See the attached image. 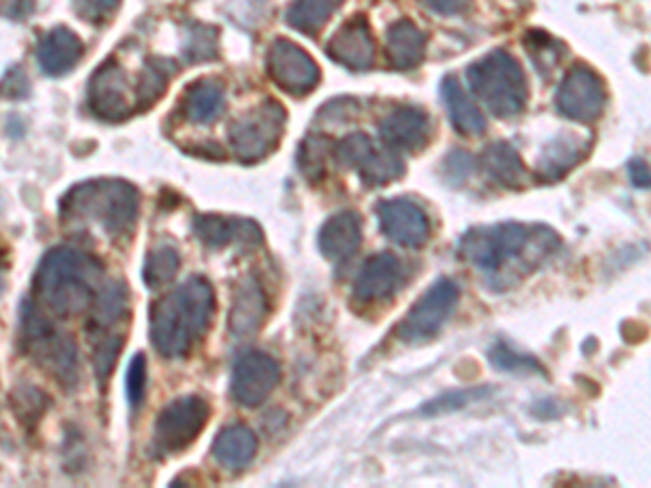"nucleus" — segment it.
<instances>
[{
	"label": "nucleus",
	"instance_id": "1",
	"mask_svg": "<svg viewBox=\"0 0 651 488\" xmlns=\"http://www.w3.org/2000/svg\"><path fill=\"white\" fill-rule=\"evenodd\" d=\"M561 247V237L543 224L504 222L469 228L456 245L460 261L478 267L493 289H508L538 270Z\"/></svg>",
	"mask_w": 651,
	"mask_h": 488
},
{
	"label": "nucleus",
	"instance_id": "2",
	"mask_svg": "<svg viewBox=\"0 0 651 488\" xmlns=\"http://www.w3.org/2000/svg\"><path fill=\"white\" fill-rule=\"evenodd\" d=\"M213 315L215 289L192 276L150 306V341L163 359H183L203 341Z\"/></svg>",
	"mask_w": 651,
	"mask_h": 488
},
{
	"label": "nucleus",
	"instance_id": "3",
	"mask_svg": "<svg viewBox=\"0 0 651 488\" xmlns=\"http://www.w3.org/2000/svg\"><path fill=\"white\" fill-rule=\"evenodd\" d=\"M105 283L103 265L87 252L70 245L43 254L33 276V295L41 309L57 318H75L91 309Z\"/></svg>",
	"mask_w": 651,
	"mask_h": 488
},
{
	"label": "nucleus",
	"instance_id": "4",
	"mask_svg": "<svg viewBox=\"0 0 651 488\" xmlns=\"http://www.w3.org/2000/svg\"><path fill=\"white\" fill-rule=\"evenodd\" d=\"M139 217V192L123 178H96L72 187L61 201L64 222L96 224L111 242H126Z\"/></svg>",
	"mask_w": 651,
	"mask_h": 488
},
{
	"label": "nucleus",
	"instance_id": "5",
	"mask_svg": "<svg viewBox=\"0 0 651 488\" xmlns=\"http://www.w3.org/2000/svg\"><path fill=\"white\" fill-rule=\"evenodd\" d=\"M20 345L59 387L79 384V350L70 334L59 332L40 306L25 302L20 315Z\"/></svg>",
	"mask_w": 651,
	"mask_h": 488
},
{
	"label": "nucleus",
	"instance_id": "6",
	"mask_svg": "<svg viewBox=\"0 0 651 488\" xmlns=\"http://www.w3.org/2000/svg\"><path fill=\"white\" fill-rule=\"evenodd\" d=\"M472 91L495 118H515L528 105V79L508 50H493L467 68Z\"/></svg>",
	"mask_w": 651,
	"mask_h": 488
},
{
	"label": "nucleus",
	"instance_id": "7",
	"mask_svg": "<svg viewBox=\"0 0 651 488\" xmlns=\"http://www.w3.org/2000/svg\"><path fill=\"white\" fill-rule=\"evenodd\" d=\"M286 111L281 103L265 100L244 118L231 124L229 139L242 163H259L270 157L279 146L285 130Z\"/></svg>",
	"mask_w": 651,
	"mask_h": 488
},
{
	"label": "nucleus",
	"instance_id": "8",
	"mask_svg": "<svg viewBox=\"0 0 651 488\" xmlns=\"http://www.w3.org/2000/svg\"><path fill=\"white\" fill-rule=\"evenodd\" d=\"M460 302V289L451 279H439L428 286L421 297L408 309L405 320L398 324V339L405 343H424L439 334L448 324Z\"/></svg>",
	"mask_w": 651,
	"mask_h": 488
},
{
	"label": "nucleus",
	"instance_id": "9",
	"mask_svg": "<svg viewBox=\"0 0 651 488\" xmlns=\"http://www.w3.org/2000/svg\"><path fill=\"white\" fill-rule=\"evenodd\" d=\"M211 417V407L201 396H183L163 408L153 428V443L163 453H181L201 435Z\"/></svg>",
	"mask_w": 651,
	"mask_h": 488
},
{
	"label": "nucleus",
	"instance_id": "10",
	"mask_svg": "<svg viewBox=\"0 0 651 488\" xmlns=\"http://www.w3.org/2000/svg\"><path fill=\"white\" fill-rule=\"evenodd\" d=\"M89 111L105 123H123L137 109V91L116 59L105 61L87 85Z\"/></svg>",
	"mask_w": 651,
	"mask_h": 488
},
{
	"label": "nucleus",
	"instance_id": "11",
	"mask_svg": "<svg viewBox=\"0 0 651 488\" xmlns=\"http://www.w3.org/2000/svg\"><path fill=\"white\" fill-rule=\"evenodd\" d=\"M606 103V82L589 66L571 68L556 94L558 114L573 123L591 124L600 120Z\"/></svg>",
	"mask_w": 651,
	"mask_h": 488
},
{
	"label": "nucleus",
	"instance_id": "12",
	"mask_svg": "<svg viewBox=\"0 0 651 488\" xmlns=\"http://www.w3.org/2000/svg\"><path fill=\"white\" fill-rule=\"evenodd\" d=\"M270 79L276 82L285 94L302 98L311 94L322 79L320 66L315 59L298 43L285 38L272 41L265 61Z\"/></svg>",
	"mask_w": 651,
	"mask_h": 488
},
{
	"label": "nucleus",
	"instance_id": "13",
	"mask_svg": "<svg viewBox=\"0 0 651 488\" xmlns=\"http://www.w3.org/2000/svg\"><path fill=\"white\" fill-rule=\"evenodd\" d=\"M281 367L265 352H245L233 367L231 396L245 408L261 407L279 387Z\"/></svg>",
	"mask_w": 651,
	"mask_h": 488
},
{
	"label": "nucleus",
	"instance_id": "14",
	"mask_svg": "<svg viewBox=\"0 0 651 488\" xmlns=\"http://www.w3.org/2000/svg\"><path fill=\"white\" fill-rule=\"evenodd\" d=\"M380 233L405 247H424L430 240L433 224L428 213L410 198H391L376 204Z\"/></svg>",
	"mask_w": 651,
	"mask_h": 488
},
{
	"label": "nucleus",
	"instance_id": "15",
	"mask_svg": "<svg viewBox=\"0 0 651 488\" xmlns=\"http://www.w3.org/2000/svg\"><path fill=\"white\" fill-rule=\"evenodd\" d=\"M402 281V261L391 252L373 254L361 267L352 289V302L361 309L391 300Z\"/></svg>",
	"mask_w": 651,
	"mask_h": 488
},
{
	"label": "nucleus",
	"instance_id": "16",
	"mask_svg": "<svg viewBox=\"0 0 651 488\" xmlns=\"http://www.w3.org/2000/svg\"><path fill=\"white\" fill-rule=\"evenodd\" d=\"M326 55L352 72L369 70L376 61V40L366 16H354L343 22L326 43Z\"/></svg>",
	"mask_w": 651,
	"mask_h": 488
},
{
	"label": "nucleus",
	"instance_id": "17",
	"mask_svg": "<svg viewBox=\"0 0 651 488\" xmlns=\"http://www.w3.org/2000/svg\"><path fill=\"white\" fill-rule=\"evenodd\" d=\"M380 137L396 153H417L430 141V116L419 107H398L380 123Z\"/></svg>",
	"mask_w": 651,
	"mask_h": 488
},
{
	"label": "nucleus",
	"instance_id": "18",
	"mask_svg": "<svg viewBox=\"0 0 651 488\" xmlns=\"http://www.w3.org/2000/svg\"><path fill=\"white\" fill-rule=\"evenodd\" d=\"M270 315V302L265 295V289L256 279H245L237 286L231 315H229V330L235 339H252L259 334V330L268 322Z\"/></svg>",
	"mask_w": 651,
	"mask_h": 488
},
{
	"label": "nucleus",
	"instance_id": "19",
	"mask_svg": "<svg viewBox=\"0 0 651 488\" xmlns=\"http://www.w3.org/2000/svg\"><path fill=\"white\" fill-rule=\"evenodd\" d=\"M194 233L206 247L222 250L226 245L240 244L242 247H259L263 244L261 228L240 217H224V215H198L194 219Z\"/></svg>",
	"mask_w": 651,
	"mask_h": 488
},
{
	"label": "nucleus",
	"instance_id": "20",
	"mask_svg": "<svg viewBox=\"0 0 651 488\" xmlns=\"http://www.w3.org/2000/svg\"><path fill=\"white\" fill-rule=\"evenodd\" d=\"M361 244H363V222L357 211L334 213L330 219H326L318 235V247L322 256L332 263L352 258L359 252Z\"/></svg>",
	"mask_w": 651,
	"mask_h": 488
},
{
	"label": "nucleus",
	"instance_id": "21",
	"mask_svg": "<svg viewBox=\"0 0 651 488\" xmlns=\"http://www.w3.org/2000/svg\"><path fill=\"white\" fill-rule=\"evenodd\" d=\"M82 41L68 27H57L41 38L38 46V64L46 77H64L81 61Z\"/></svg>",
	"mask_w": 651,
	"mask_h": 488
},
{
	"label": "nucleus",
	"instance_id": "22",
	"mask_svg": "<svg viewBox=\"0 0 651 488\" xmlns=\"http://www.w3.org/2000/svg\"><path fill=\"white\" fill-rule=\"evenodd\" d=\"M428 48V36L407 18L393 22L387 29V59L389 66L398 72H408L415 70Z\"/></svg>",
	"mask_w": 651,
	"mask_h": 488
},
{
	"label": "nucleus",
	"instance_id": "23",
	"mask_svg": "<svg viewBox=\"0 0 651 488\" xmlns=\"http://www.w3.org/2000/svg\"><path fill=\"white\" fill-rule=\"evenodd\" d=\"M256 448H259L256 435L244 423H233L220 430L211 446V456L220 467L240 471L254 460Z\"/></svg>",
	"mask_w": 651,
	"mask_h": 488
},
{
	"label": "nucleus",
	"instance_id": "24",
	"mask_svg": "<svg viewBox=\"0 0 651 488\" xmlns=\"http://www.w3.org/2000/svg\"><path fill=\"white\" fill-rule=\"evenodd\" d=\"M480 165L487 172L488 178H493L497 185H502L506 189L519 192L528 185V169L522 162L519 153L515 150V146L508 141L488 144L487 148L483 150Z\"/></svg>",
	"mask_w": 651,
	"mask_h": 488
},
{
	"label": "nucleus",
	"instance_id": "25",
	"mask_svg": "<svg viewBox=\"0 0 651 488\" xmlns=\"http://www.w3.org/2000/svg\"><path fill=\"white\" fill-rule=\"evenodd\" d=\"M586 153H589L586 141L577 139L573 133H563L543 148L541 159L536 163V174L550 183L558 180L567 176V172L573 167H577V163L584 162Z\"/></svg>",
	"mask_w": 651,
	"mask_h": 488
},
{
	"label": "nucleus",
	"instance_id": "26",
	"mask_svg": "<svg viewBox=\"0 0 651 488\" xmlns=\"http://www.w3.org/2000/svg\"><path fill=\"white\" fill-rule=\"evenodd\" d=\"M441 98L448 109L449 124L454 126L456 133L465 137H476L487 130V120L483 111L465 94V89L460 87V82L456 81V77H446L441 81Z\"/></svg>",
	"mask_w": 651,
	"mask_h": 488
},
{
	"label": "nucleus",
	"instance_id": "27",
	"mask_svg": "<svg viewBox=\"0 0 651 488\" xmlns=\"http://www.w3.org/2000/svg\"><path fill=\"white\" fill-rule=\"evenodd\" d=\"M224 111V82L201 79L187 87L183 96V114L190 123H215Z\"/></svg>",
	"mask_w": 651,
	"mask_h": 488
},
{
	"label": "nucleus",
	"instance_id": "28",
	"mask_svg": "<svg viewBox=\"0 0 651 488\" xmlns=\"http://www.w3.org/2000/svg\"><path fill=\"white\" fill-rule=\"evenodd\" d=\"M126 315H128L126 285L118 281H109L98 289V295L91 304V320L87 328L89 332H105L107 328L118 324Z\"/></svg>",
	"mask_w": 651,
	"mask_h": 488
},
{
	"label": "nucleus",
	"instance_id": "29",
	"mask_svg": "<svg viewBox=\"0 0 651 488\" xmlns=\"http://www.w3.org/2000/svg\"><path fill=\"white\" fill-rule=\"evenodd\" d=\"M343 2L346 0H295L286 9L285 22L291 29L315 38Z\"/></svg>",
	"mask_w": 651,
	"mask_h": 488
},
{
	"label": "nucleus",
	"instance_id": "30",
	"mask_svg": "<svg viewBox=\"0 0 651 488\" xmlns=\"http://www.w3.org/2000/svg\"><path fill=\"white\" fill-rule=\"evenodd\" d=\"M332 148H334V144L328 137H322V135L307 137L300 144L298 167H300L302 176L309 183L318 185L320 180H324L326 174H328V163H330V157H332Z\"/></svg>",
	"mask_w": 651,
	"mask_h": 488
},
{
	"label": "nucleus",
	"instance_id": "31",
	"mask_svg": "<svg viewBox=\"0 0 651 488\" xmlns=\"http://www.w3.org/2000/svg\"><path fill=\"white\" fill-rule=\"evenodd\" d=\"M181 270V254L172 245H159L153 247L144 261L142 279L148 289H162L169 285Z\"/></svg>",
	"mask_w": 651,
	"mask_h": 488
},
{
	"label": "nucleus",
	"instance_id": "32",
	"mask_svg": "<svg viewBox=\"0 0 651 488\" xmlns=\"http://www.w3.org/2000/svg\"><path fill=\"white\" fill-rule=\"evenodd\" d=\"M405 162L398 157L396 150H382L373 153V157L359 169L361 180L367 187H385L398 178L405 176Z\"/></svg>",
	"mask_w": 651,
	"mask_h": 488
},
{
	"label": "nucleus",
	"instance_id": "33",
	"mask_svg": "<svg viewBox=\"0 0 651 488\" xmlns=\"http://www.w3.org/2000/svg\"><path fill=\"white\" fill-rule=\"evenodd\" d=\"M172 72L176 75L174 66L169 61H165V59H150L146 64L139 85L135 87V91H137V109L139 107H150L155 100L162 98Z\"/></svg>",
	"mask_w": 651,
	"mask_h": 488
},
{
	"label": "nucleus",
	"instance_id": "34",
	"mask_svg": "<svg viewBox=\"0 0 651 488\" xmlns=\"http://www.w3.org/2000/svg\"><path fill=\"white\" fill-rule=\"evenodd\" d=\"M373 153H376V146L366 133H352L343 137L341 141H337L332 148L334 162L348 169H361L373 157Z\"/></svg>",
	"mask_w": 651,
	"mask_h": 488
},
{
	"label": "nucleus",
	"instance_id": "35",
	"mask_svg": "<svg viewBox=\"0 0 651 488\" xmlns=\"http://www.w3.org/2000/svg\"><path fill=\"white\" fill-rule=\"evenodd\" d=\"M488 361L497 371H506V373H541V375H545V369L534 357L519 354L517 350H513L511 345H506L502 341L495 343L488 350Z\"/></svg>",
	"mask_w": 651,
	"mask_h": 488
},
{
	"label": "nucleus",
	"instance_id": "36",
	"mask_svg": "<svg viewBox=\"0 0 651 488\" xmlns=\"http://www.w3.org/2000/svg\"><path fill=\"white\" fill-rule=\"evenodd\" d=\"M183 55L192 64L217 59V29L215 27H204V25H192L190 33L185 36Z\"/></svg>",
	"mask_w": 651,
	"mask_h": 488
},
{
	"label": "nucleus",
	"instance_id": "37",
	"mask_svg": "<svg viewBox=\"0 0 651 488\" xmlns=\"http://www.w3.org/2000/svg\"><path fill=\"white\" fill-rule=\"evenodd\" d=\"M490 393H493V389H488V387H474V389L451 391V393L439 396V398L430 400L428 404H424V407H421V414H426V417L446 414V412H451V410H460V408L467 407V404H472V402L485 400Z\"/></svg>",
	"mask_w": 651,
	"mask_h": 488
},
{
	"label": "nucleus",
	"instance_id": "38",
	"mask_svg": "<svg viewBox=\"0 0 651 488\" xmlns=\"http://www.w3.org/2000/svg\"><path fill=\"white\" fill-rule=\"evenodd\" d=\"M124 336L123 334H105L103 332V339L100 343L96 345V352H94V371H96V378H98V384H107V380L111 378L114 369L118 365V357H120V350H123Z\"/></svg>",
	"mask_w": 651,
	"mask_h": 488
},
{
	"label": "nucleus",
	"instance_id": "39",
	"mask_svg": "<svg viewBox=\"0 0 651 488\" xmlns=\"http://www.w3.org/2000/svg\"><path fill=\"white\" fill-rule=\"evenodd\" d=\"M524 46L528 48V55L541 72H547V68L556 66L558 59H561V55L556 52V48L561 43L554 40L550 33H545V31H536V29L528 31L526 38H524Z\"/></svg>",
	"mask_w": 651,
	"mask_h": 488
},
{
	"label": "nucleus",
	"instance_id": "40",
	"mask_svg": "<svg viewBox=\"0 0 651 488\" xmlns=\"http://www.w3.org/2000/svg\"><path fill=\"white\" fill-rule=\"evenodd\" d=\"M11 407H13L16 417H20L22 421L25 419L36 421V419H40V414H43V410L48 407V396L38 387H20V389H16Z\"/></svg>",
	"mask_w": 651,
	"mask_h": 488
},
{
	"label": "nucleus",
	"instance_id": "41",
	"mask_svg": "<svg viewBox=\"0 0 651 488\" xmlns=\"http://www.w3.org/2000/svg\"><path fill=\"white\" fill-rule=\"evenodd\" d=\"M123 0H72L75 13L91 25L107 22L120 7Z\"/></svg>",
	"mask_w": 651,
	"mask_h": 488
},
{
	"label": "nucleus",
	"instance_id": "42",
	"mask_svg": "<svg viewBox=\"0 0 651 488\" xmlns=\"http://www.w3.org/2000/svg\"><path fill=\"white\" fill-rule=\"evenodd\" d=\"M146 393V357L137 354L133 357L128 371H126V398L133 408L142 407Z\"/></svg>",
	"mask_w": 651,
	"mask_h": 488
},
{
	"label": "nucleus",
	"instance_id": "43",
	"mask_svg": "<svg viewBox=\"0 0 651 488\" xmlns=\"http://www.w3.org/2000/svg\"><path fill=\"white\" fill-rule=\"evenodd\" d=\"M444 169H446V174L449 176V183H454V185L463 183L472 174V169H474L472 155H467L465 150L449 153L448 159L444 163Z\"/></svg>",
	"mask_w": 651,
	"mask_h": 488
},
{
	"label": "nucleus",
	"instance_id": "44",
	"mask_svg": "<svg viewBox=\"0 0 651 488\" xmlns=\"http://www.w3.org/2000/svg\"><path fill=\"white\" fill-rule=\"evenodd\" d=\"M0 94L7 98H25L29 96V79L22 68H11L0 81Z\"/></svg>",
	"mask_w": 651,
	"mask_h": 488
},
{
	"label": "nucleus",
	"instance_id": "45",
	"mask_svg": "<svg viewBox=\"0 0 651 488\" xmlns=\"http://www.w3.org/2000/svg\"><path fill=\"white\" fill-rule=\"evenodd\" d=\"M433 13L460 16L472 7V0H421Z\"/></svg>",
	"mask_w": 651,
	"mask_h": 488
},
{
	"label": "nucleus",
	"instance_id": "46",
	"mask_svg": "<svg viewBox=\"0 0 651 488\" xmlns=\"http://www.w3.org/2000/svg\"><path fill=\"white\" fill-rule=\"evenodd\" d=\"M628 169H630V178H632V183L637 187H643V189L650 187V167H648V163L643 162V159H632L628 165Z\"/></svg>",
	"mask_w": 651,
	"mask_h": 488
},
{
	"label": "nucleus",
	"instance_id": "47",
	"mask_svg": "<svg viewBox=\"0 0 651 488\" xmlns=\"http://www.w3.org/2000/svg\"><path fill=\"white\" fill-rule=\"evenodd\" d=\"M0 285H2V274H0Z\"/></svg>",
	"mask_w": 651,
	"mask_h": 488
}]
</instances>
